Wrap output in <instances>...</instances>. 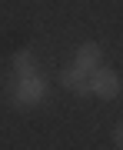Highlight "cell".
<instances>
[{"label": "cell", "instance_id": "obj_2", "mask_svg": "<svg viewBox=\"0 0 123 150\" xmlns=\"http://www.w3.org/2000/svg\"><path fill=\"white\" fill-rule=\"evenodd\" d=\"M90 90H93L96 97H103V100H113V97H120L123 80H120L117 70H110V67H96L93 74H90Z\"/></svg>", "mask_w": 123, "mask_h": 150}, {"label": "cell", "instance_id": "obj_5", "mask_svg": "<svg viewBox=\"0 0 123 150\" xmlns=\"http://www.w3.org/2000/svg\"><path fill=\"white\" fill-rule=\"evenodd\" d=\"M13 70H17V77H20V74H30V70H37V64H33V57H30V50H20V54L13 57Z\"/></svg>", "mask_w": 123, "mask_h": 150}, {"label": "cell", "instance_id": "obj_3", "mask_svg": "<svg viewBox=\"0 0 123 150\" xmlns=\"http://www.w3.org/2000/svg\"><path fill=\"white\" fill-rule=\"evenodd\" d=\"M60 83L67 87V90H73L77 97H90V74H83V70H77V67H70L60 74Z\"/></svg>", "mask_w": 123, "mask_h": 150}, {"label": "cell", "instance_id": "obj_6", "mask_svg": "<svg viewBox=\"0 0 123 150\" xmlns=\"http://www.w3.org/2000/svg\"><path fill=\"white\" fill-rule=\"evenodd\" d=\"M113 144H117V147L123 150V120L117 123V127H113Z\"/></svg>", "mask_w": 123, "mask_h": 150}, {"label": "cell", "instance_id": "obj_1", "mask_svg": "<svg viewBox=\"0 0 123 150\" xmlns=\"http://www.w3.org/2000/svg\"><path fill=\"white\" fill-rule=\"evenodd\" d=\"M43 97H47V80H43L37 70H30V74H20V77H17L13 100L20 103V107H33V103H40Z\"/></svg>", "mask_w": 123, "mask_h": 150}, {"label": "cell", "instance_id": "obj_4", "mask_svg": "<svg viewBox=\"0 0 123 150\" xmlns=\"http://www.w3.org/2000/svg\"><path fill=\"white\" fill-rule=\"evenodd\" d=\"M100 60H103V50L96 47V43H83V47L77 50V57H73V67L83 70V74H93V70L100 67Z\"/></svg>", "mask_w": 123, "mask_h": 150}]
</instances>
